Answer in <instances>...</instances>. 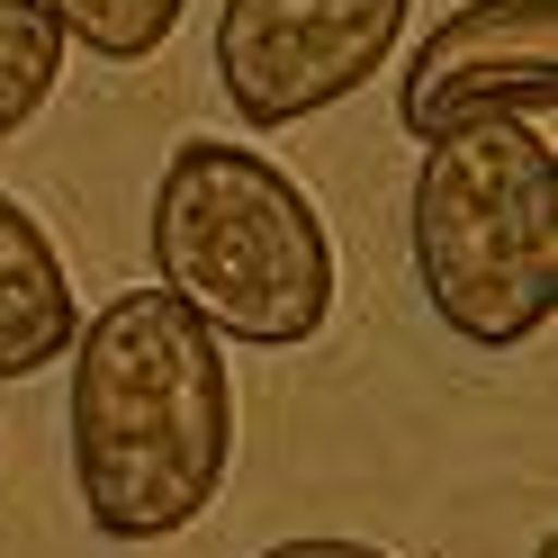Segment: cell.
Returning <instances> with one entry per match:
<instances>
[{"label": "cell", "mask_w": 558, "mask_h": 558, "mask_svg": "<svg viewBox=\"0 0 558 558\" xmlns=\"http://www.w3.org/2000/svg\"><path fill=\"white\" fill-rule=\"evenodd\" d=\"M496 109H558V0H460L397 82L414 145Z\"/></svg>", "instance_id": "obj_5"}, {"label": "cell", "mask_w": 558, "mask_h": 558, "mask_svg": "<svg viewBox=\"0 0 558 558\" xmlns=\"http://www.w3.org/2000/svg\"><path fill=\"white\" fill-rule=\"evenodd\" d=\"M73 486L109 541H171L234 469V369L171 289H118L73 333Z\"/></svg>", "instance_id": "obj_1"}, {"label": "cell", "mask_w": 558, "mask_h": 558, "mask_svg": "<svg viewBox=\"0 0 558 558\" xmlns=\"http://www.w3.org/2000/svg\"><path fill=\"white\" fill-rule=\"evenodd\" d=\"M63 82V27L37 0H0V145L54 99Z\"/></svg>", "instance_id": "obj_7"}, {"label": "cell", "mask_w": 558, "mask_h": 558, "mask_svg": "<svg viewBox=\"0 0 558 558\" xmlns=\"http://www.w3.org/2000/svg\"><path fill=\"white\" fill-rule=\"evenodd\" d=\"M82 306H73V270H63L54 234L0 190V378H37L46 361L73 352Z\"/></svg>", "instance_id": "obj_6"}, {"label": "cell", "mask_w": 558, "mask_h": 558, "mask_svg": "<svg viewBox=\"0 0 558 558\" xmlns=\"http://www.w3.org/2000/svg\"><path fill=\"white\" fill-rule=\"evenodd\" d=\"M253 558H397V549H378V541H342V532H298V541H270Z\"/></svg>", "instance_id": "obj_9"}, {"label": "cell", "mask_w": 558, "mask_h": 558, "mask_svg": "<svg viewBox=\"0 0 558 558\" xmlns=\"http://www.w3.org/2000/svg\"><path fill=\"white\" fill-rule=\"evenodd\" d=\"M154 270L207 333L298 352L333 316V234L262 145L190 135L154 181Z\"/></svg>", "instance_id": "obj_3"}, {"label": "cell", "mask_w": 558, "mask_h": 558, "mask_svg": "<svg viewBox=\"0 0 558 558\" xmlns=\"http://www.w3.org/2000/svg\"><path fill=\"white\" fill-rule=\"evenodd\" d=\"M414 0H226L217 10V82L253 135L352 99L388 73Z\"/></svg>", "instance_id": "obj_4"}, {"label": "cell", "mask_w": 558, "mask_h": 558, "mask_svg": "<svg viewBox=\"0 0 558 558\" xmlns=\"http://www.w3.org/2000/svg\"><path fill=\"white\" fill-rule=\"evenodd\" d=\"M405 253L469 352H513L558 316V145L549 109H496L424 145Z\"/></svg>", "instance_id": "obj_2"}, {"label": "cell", "mask_w": 558, "mask_h": 558, "mask_svg": "<svg viewBox=\"0 0 558 558\" xmlns=\"http://www.w3.org/2000/svg\"><path fill=\"white\" fill-rule=\"evenodd\" d=\"M541 558H558V541H541Z\"/></svg>", "instance_id": "obj_10"}, {"label": "cell", "mask_w": 558, "mask_h": 558, "mask_svg": "<svg viewBox=\"0 0 558 558\" xmlns=\"http://www.w3.org/2000/svg\"><path fill=\"white\" fill-rule=\"evenodd\" d=\"M37 10L73 46H90L99 63H145V54L171 46V27H181L190 0H37Z\"/></svg>", "instance_id": "obj_8"}]
</instances>
